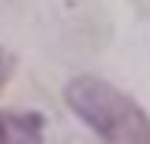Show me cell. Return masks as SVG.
Listing matches in <instances>:
<instances>
[{
  "label": "cell",
  "instance_id": "cell-1",
  "mask_svg": "<svg viewBox=\"0 0 150 144\" xmlns=\"http://www.w3.org/2000/svg\"><path fill=\"white\" fill-rule=\"evenodd\" d=\"M64 99L105 144H150L147 112L112 83L83 74L67 83Z\"/></svg>",
  "mask_w": 150,
  "mask_h": 144
},
{
  "label": "cell",
  "instance_id": "cell-2",
  "mask_svg": "<svg viewBox=\"0 0 150 144\" xmlns=\"http://www.w3.org/2000/svg\"><path fill=\"white\" fill-rule=\"evenodd\" d=\"M0 144H10V125L3 115H0Z\"/></svg>",
  "mask_w": 150,
  "mask_h": 144
}]
</instances>
